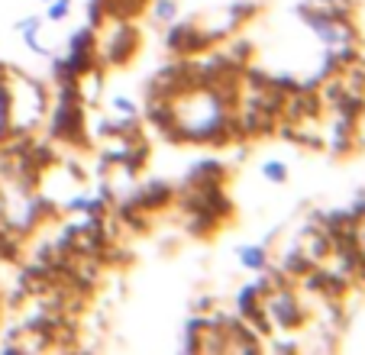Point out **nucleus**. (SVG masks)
I'll use <instances>...</instances> for the list:
<instances>
[{"label": "nucleus", "instance_id": "1", "mask_svg": "<svg viewBox=\"0 0 365 355\" xmlns=\"http://www.w3.org/2000/svg\"><path fill=\"white\" fill-rule=\"evenodd\" d=\"M168 126L178 139L187 143H210L230 126L227 97L217 88L194 84L168 101Z\"/></svg>", "mask_w": 365, "mask_h": 355}, {"label": "nucleus", "instance_id": "5", "mask_svg": "<svg viewBox=\"0 0 365 355\" xmlns=\"http://www.w3.org/2000/svg\"><path fill=\"white\" fill-rule=\"evenodd\" d=\"M10 136V97H7V75L0 71V143Z\"/></svg>", "mask_w": 365, "mask_h": 355}, {"label": "nucleus", "instance_id": "10", "mask_svg": "<svg viewBox=\"0 0 365 355\" xmlns=\"http://www.w3.org/2000/svg\"><path fill=\"white\" fill-rule=\"evenodd\" d=\"M42 4H48V0H42Z\"/></svg>", "mask_w": 365, "mask_h": 355}, {"label": "nucleus", "instance_id": "8", "mask_svg": "<svg viewBox=\"0 0 365 355\" xmlns=\"http://www.w3.org/2000/svg\"><path fill=\"white\" fill-rule=\"evenodd\" d=\"M262 171H265V178H269V181H284V178H288V168H284V162H265Z\"/></svg>", "mask_w": 365, "mask_h": 355}, {"label": "nucleus", "instance_id": "2", "mask_svg": "<svg viewBox=\"0 0 365 355\" xmlns=\"http://www.w3.org/2000/svg\"><path fill=\"white\" fill-rule=\"evenodd\" d=\"M10 133H26L46 116V91L23 75H7Z\"/></svg>", "mask_w": 365, "mask_h": 355}, {"label": "nucleus", "instance_id": "6", "mask_svg": "<svg viewBox=\"0 0 365 355\" xmlns=\"http://www.w3.org/2000/svg\"><path fill=\"white\" fill-rule=\"evenodd\" d=\"M68 14H71V0H48L46 4V20H52V23L65 20Z\"/></svg>", "mask_w": 365, "mask_h": 355}, {"label": "nucleus", "instance_id": "9", "mask_svg": "<svg viewBox=\"0 0 365 355\" xmlns=\"http://www.w3.org/2000/svg\"><path fill=\"white\" fill-rule=\"evenodd\" d=\"M242 265H249V268H259L262 265V252H259V249H242Z\"/></svg>", "mask_w": 365, "mask_h": 355}, {"label": "nucleus", "instance_id": "4", "mask_svg": "<svg viewBox=\"0 0 365 355\" xmlns=\"http://www.w3.org/2000/svg\"><path fill=\"white\" fill-rule=\"evenodd\" d=\"M16 33L23 36V42H26L29 52L52 55V52H48V46H42V39H39V33H42V20H39V16H23V20L16 23Z\"/></svg>", "mask_w": 365, "mask_h": 355}, {"label": "nucleus", "instance_id": "7", "mask_svg": "<svg viewBox=\"0 0 365 355\" xmlns=\"http://www.w3.org/2000/svg\"><path fill=\"white\" fill-rule=\"evenodd\" d=\"M352 249H356V259L365 265V217L352 226Z\"/></svg>", "mask_w": 365, "mask_h": 355}, {"label": "nucleus", "instance_id": "3", "mask_svg": "<svg viewBox=\"0 0 365 355\" xmlns=\"http://www.w3.org/2000/svg\"><path fill=\"white\" fill-rule=\"evenodd\" d=\"M0 213H4V223L10 230H29L36 220V197L26 194L23 187H10L0 197Z\"/></svg>", "mask_w": 365, "mask_h": 355}]
</instances>
